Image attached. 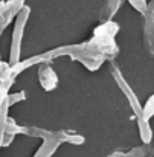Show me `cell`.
Wrapping results in <instances>:
<instances>
[{
    "instance_id": "5",
    "label": "cell",
    "mask_w": 154,
    "mask_h": 157,
    "mask_svg": "<svg viewBox=\"0 0 154 157\" xmlns=\"http://www.w3.org/2000/svg\"><path fill=\"white\" fill-rule=\"evenodd\" d=\"M25 0H8L0 8V34L25 8Z\"/></svg>"
},
{
    "instance_id": "2",
    "label": "cell",
    "mask_w": 154,
    "mask_h": 157,
    "mask_svg": "<svg viewBox=\"0 0 154 157\" xmlns=\"http://www.w3.org/2000/svg\"><path fill=\"white\" fill-rule=\"evenodd\" d=\"M31 15V8L25 6L20 14L15 17L14 21V29H12V40H11V52H9V64L14 66L20 63V52H21V41H23V34L26 23Z\"/></svg>"
},
{
    "instance_id": "15",
    "label": "cell",
    "mask_w": 154,
    "mask_h": 157,
    "mask_svg": "<svg viewBox=\"0 0 154 157\" xmlns=\"http://www.w3.org/2000/svg\"><path fill=\"white\" fill-rule=\"evenodd\" d=\"M128 3L142 15H147L148 12V2L147 0H128Z\"/></svg>"
},
{
    "instance_id": "18",
    "label": "cell",
    "mask_w": 154,
    "mask_h": 157,
    "mask_svg": "<svg viewBox=\"0 0 154 157\" xmlns=\"http://www.w3.org/2000/svg\"><path fill=\"white\" fill-rule=\"evenodd\" d=\"M3 3H5V2H3V0H0V8H2V5H3Z\"/></svg>"
},
{
    "instance_id": "13",
    "label": "cell",
    "mask_w": 154,
    "mask_h": 157,
    "mask_svg": "<svg viewBox=\"0 0 154 157\" xmlns=\"http://www.w3.org/2000/svg\"><path fill=\"white\" fill-rule=\"evenodd\" d=\"M5 133L12 134V136H15V134H29V128L15 124V121L8 116L6 117V124H5Z\"/></svg>"
},
{
    "instance_id": "7",
    "label": "cell",
    "mask_w": 154,
    "mask_h": 157,
    "mask_svg": "<svg viewBox=\"0 0 154 157\" xmlns=\"http://www.w3.org/2000/svg\"><path fill=\"white\" fill-rule=\"evenodd\" d=\"M38 81H40V86L46 92H51L53 89H56V86H58V76L53 72V69L48 64H43L38 69Z\"/></svg>"
},
{
    "instance_id": "10",
    "label": "cell",
    "mask_w": 154,
    "mask_h": 157,
    "mask_svg": "<svg viewBox=\"0 0 154 157\" xmlns=\"http://www.w3.org/2000/svg\"><path fill=\"white\" fill-rule=\"evenodd\" d=\"M151 148L148 144H145L144 147H139V148H133L130 150L128 153H122V151H117V153H113L108 157H150L151 156Z\"/></svg>"
},
{
    "instance_id": "11",
    "label": "cell",
    "mask_w": 154,
    "mask_h": 157,
    "mask_svg": "<svg viewBox=\"0 0 154 157\" xmlns=\"http://www.w3.org/2000/svg\"><path fill=\"white\" fill-rule=\"evenodd\" d=\"M56 137L60 142H67V144H73V145H81L84 144V137L75 131H69V130H61L56 131Z\"/></svg>"
},
{
    "instance_id": "12",
    "label": "cell",
    "mask_w": 154,
    "mask_h": 157,
    "mask_svg": "<svg viewBox=\"0 0 154 157\" xmlns=\"http://www.w3.org/2000/svg\"><path fill=\"white\" fill-rule=\"evenodd\" d=\"M137 128H139V134H141V139L144 144H151L153 140V130L150 127V121L144 119L142 116L137 117Z\"/></svg>"
},
{
    "instance_id": "14",
    "label": "cell",
    "mask_w": 154,
    "mask_h": 157,
    "mask_svg": "<svg viewBox=\"0 0 154 157\" xmlns=\"http://www.w3.org/2000/svg\"><path fill=\"white\" fill-rule=\"evenodd\" d=\"M153 116H154V95H151V96L147 99L145 105H144L142 117H144V119H147V121H150Z\"/></svg>"
},
{
    "instance_id": "16",
    "label": "cell",
    "mask_w": 154,
    "mask_h": 157,
    "mask_svg": "<svg viewBox=\"0 0 154 157\" xmlns=\"http://www.w3.org/2000/svg\"><path fill=\"white\" fill-rule=\"evenodd\" d=\"M26 99V93L21 90V92H17V93H11V95H8V104L9 107L14 104H17V102H20V101H25Z\"/></svg>"
},
{
    "instance_id": "6",
    "label": "cell",
    "mask_w": 154,
    "mask_h": 157,
    "mask_svg": "<svg viewBox=\"0 0 154 157\" xmlns=\"http://www.w3.org/2000/svg\"><path fill=\"white\" fill-rule=\"evenodd\" d=\"M14 78L11 79H6V81H2L0 82V147H2V140H3V134H5V124H6V110H8V92H9V87L12 84Z\"/></svg>"
},
{
    "instance_id": "17",
    "label": "cell",
    "mask_w": 154,
    "mask_h": 157,
    "mask_svg": "<svg viewBox=\"0 0 154 157\" xmlns=\"http://www.w3.org/2000/svg\"><path fill=\"white\" fill-rule=\"evenodd\" d=\"M2 67H3V63H2V59H0V76H2Z\"/></svg>"
},
{
    "instance_id": "8",
    "label": "cell",
    "mask_w": 154,
    "mask_h": 157,
    "mask_svg": "<svg viewBox=\"0 0 154 157\" xmlns=\"http://www.w3.org/2000/svg\"><path fill=\"white\" fill-rule=\"evenodd\" d=\"M145 17V43L147 49L154 53V12H147Z\"/></svg>"
},
{
    "instance_id": "4",
    "label": "cell",
    "mask_w": 154,
    "mask_h": 157,
    "mask_svg": "<svg viewBox=\"0 0 154 157\" xmlns=\"http://www.w3.org/2000/svg\"><path fill=\"white\" fill-rule=\"evenodd\" d=\"M111 75H113V78H114V81L117 82V86H119V89L124 92V95L127 96V99H128V102H130V107L133 108V111L137 114V117H141L142 116V113H144V107H141V102H139V99H137V96H136V93L131 90V87L128 86V82L125 81V78L122 76V73L119 72V69L117 67H111Z\"/></svg>"
},
{
    "instance_id": "1",
    "label": "cell",
    "mask_w": 154,
    "mask_h": 157,
    "mask_svg": "<svg viewBox=\"0 0 154 157\" xmlns=\"http://www.w3.org/2000/svg\"><path fill=\"white\" fill-rule=\"evenodd\" d=\"M119 32V26L114 21H105L101 23L95 32L93 37L89 40L90 44L105 56V58H114L117 53V44L114 41V35Z\"/></svg>"
},
{
    "instance_id": "3",
    "label": "cell",
    "mask_w": 154,
    "mask_h": 157,
    "mask_svg": "<svg viewBox=\"0 0 154 157\" xmlns=\"http://www.w3.org/2000/svg\"><path fill=\"white\" fill-rule=\"evenodd\" d=\"M29 134L31 136H41L43 137V145L38 148V151L35 153L34 157H52L53 153L58 150L60 147V140L56 137V131H48L44 128H29Z\"/></svg>"
},
{
    "instance_id": "9",
    "label": "cell",
    "mask_w": 154,
    "mask_h": 157,
    "mask_svg": "<svg viewBox=\"0 0 154 157\" xmlns=\"http://www.w3.org/2000/svg\"><path fill=\"white\" fill-rule=\"evenodd\" d=\"M121 2L122 0H107V3L104 5V8L101 9V14H99V18H101L102 23L111 21L113 15L117 12V9L121 6Z\"/></svg>"
}]
</instances>
